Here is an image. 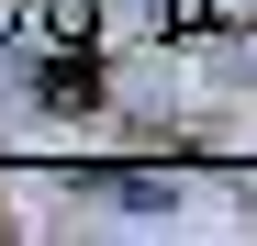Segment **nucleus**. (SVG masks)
<instances>
[{
    "mask_svg": "<svg viewBox=\"0 0 257 246\" xmlns=\"http://www.w3.org/2000/svg\"><path fill=\"white\" fill-rule=\"evenodd\" d=\"M45 34H90V0H45Z\"/></svg>",
    "mask_w": 257,
    "mask_h": 246,
    "instance_id": "obj_1",
    "label": "nucleus"
}]
</instances>
